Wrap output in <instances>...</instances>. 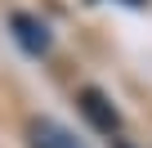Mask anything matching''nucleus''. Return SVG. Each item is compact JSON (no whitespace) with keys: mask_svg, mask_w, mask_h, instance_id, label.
<instances>
[{"mask_svg":"<svg viewBox=\"0 0 152 148\" xmlns=\"http://www.w3.org/2000/svg\"><path fill=\"white\" fill-rule=\"evenodd\" d=\"M27 139H31V148H81V139H76L67 126L49 121V117L31 121V126H27Z\"/></svg>","mask_w":152,"mask_h":148,"instance_id":"2","label":"nucleus"},{"mask_svg":"<svg viewBox=\"0 0 152 148\" xmlns=\"http://www.w3.org/2000/svg\"><path fill=\"white\" fill-rule=\"evenodd\" d=\"M81 112H85V117H90V126H94V130H103V135H112V130L121 126V117H116L112 99H107L103 90H94V85H85V90H81Z\"/></svg>","mask_w":152,"mask_h":148,"instance_id":"1","label":"nucleus"},{"mask_svg":"<svg viewBox=\"0 0 152 148\" xmlns=\"http://www.w3.org/2000/svg\"><path fill=\"white\" fill-rule=\"evenodd\" d=\"M134 5H139V0H134Z\"/></svg>","mask_w":152,"mask_h":148,"instance_id":"4","label":"nucleus"},{"mask_svg":"<svg viewBox=\"0 0 152 148\" xmlns=\"http://www.w3.org/2000/svg\"><path fill=\"white\" fill-rule=\"evenodd\" d=\"M14 27H18V40L31 49V54H45L49 49V36H45V23H36L31 14H14Z\"/></svg>","mask_w":152,"mask_h":148,"instance_id":"3","label":"nucleus"}]
</instances>
